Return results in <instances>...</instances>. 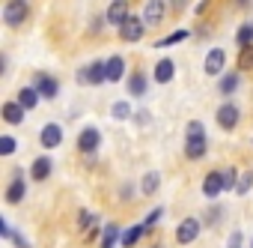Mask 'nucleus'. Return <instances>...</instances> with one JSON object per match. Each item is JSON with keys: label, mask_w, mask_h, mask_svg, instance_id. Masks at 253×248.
<instances>
[{"label": "nucleus", "mask_w": 253, "mask_h": 248, "mask_svg": "<svg viewBox=\"0 0 253 248\" xmlns=\"http://www.w3.org/2000/svg\"><path fill=\"white\" fill-rule=\"evenodd\" d=\"M209 150V141H206V126L200 120H191L188 123V138H185V156L191 162H200Z\"/></svg>", "instance_id": "f257e3e1"}, {"label": "nucleus", "mask_w": 253, "mask_h": 248, "mask_svg": "<svg viewBox=\"0 0 253 248\" xmlns=\"http://www.w3.org/2000/svg\"><path fill=\"white\" fill-rule=\"evenodd\" d=\"M30 18V3L27 0H6L3 3V24L6 27H21Z\"/></svg>", "instance_id": "f03ea898"}, {"label": "nucleus", "mask_w": 253, "mask_h": 248, "mask_svg": "<svg viewBox=\"0 0 253 248\" xmlns=\"http://www.w3.org/2000/svg\"><path fill=\"white\" fill-rule=\"evenodd\" d=\"M214 117H217V126H220L223 132H232V129L238 126V120H241V111H238V105L223 102V105L214 111Z\"/></svg>", "instance_id": "7ed1b4c3"}, {"label": "nucleus", "mask_w": 253, "mask_h": 248, "mask_svg": "<svg viewBox=\"0 0 253 248\" xmlns=\"http://www.w3.org/2000/svg\"><path fill=\"white\" fill-rule=\"evenodd\" d=\"M200 227H203V221H200V218H194V215L182 218V221H179V227H176V242H179V245L194 242V239L200 236Z\"/></svg>", "instance_id": "20e7f679"}, {"label": "nucleus", "mask_w": 253, "mask_h": 248, "mask_svg": "<svg viewBox=\"0 0 253 248\" xmlns=\"http://www.w3.org/2000/svg\"><path fill=\"white\" fill-rule=\"evenodd\" d=\"M143 33H146V21H143V15H131L128 21L119 27V36H122L125 42H140Z\"/></svg>", "instance_id": "39448f33"}, {"label": "nucleus", "mask_w": 253, "mask_h": 248, "mask_svg": "<svg viewBox=\"0 0 253 248\" xmlns=\"http://www.w3.org/2000/svg\"><path fill=\"white\" fill-rule=\"evenodd\" d=\"M104 18H107V24H113V27H122L125 21L131 18V12H128V0H110V6H107Z\"/></svg>", "instance_id": "423d86ee"}, {"label": "nucleus", "mask_w": 253, "mask_h": 248, "mask_svg": "<svg viewBox=\"0 0 253 248\" xmlns=\"http://www.w3.org/2000/svg\"><path fill=\"white\" fill-rule=\"evenodd\" d=\"M78 81H81V84H101V81H107V63L95 60V63H89V66H84V69L78 72Z\"/></svg>", "instance_id": "0eeeda50"}, {"label": "nucleus", "mask_w": 253, "mask_h": 248, "mask_svg": "<svg viewBox=\"0 0 253 248\" xmlns=\"http://www.w3.org/2000/svg\"><path fill=\"white\" fill-rule=\"evenodd\" d=\"M164 15H167V3H164V0H149V3L143 6V21H146V27H158V24L164 21Z\"/></svg>", "instance_id": "6e6552de"}, {"label": "nucleus", "mask_w": 253, "mask_h": 248, "mask_svg": "<svg viewBox=\"0 0 253 248\" xmlns=\"http://www.w3.org/2000/svg\"><path fill=\"white\" fill-rule=\"evenodd\" d=\"M33 87H36V93H39V96H45V99H57V96H60V81H57V78H51V75H45V72H39V75H36Z\"/></svg>", "instance_id": "1a4fd4ad"}, {"label": "nucleus", "mask_w": 253, "mask_h": 248, "mask_svg": "<svg viewBox=\"0 0 253 248\" xmlns=\"http://www.w3.org/2000/svg\"><path fill=\"white\" fill-rule=\"evenodd\" d=\"M98 144H101V132H98L95 126H86V129L78 135V150H81V153H95Z\"/></svg>", "instance_id": "9d476101"}, {"label": "nucleus", "mask_w": 253, "mask_h": 248, "mask_svg": "<svg viewBox=\"0 0 253 248\" xmlns=\"http://www.w3.org/2000/svg\"><path fill=\"white\" fill-rule=\"evenodd\" d=\"M39 144H42L45 150L60 147V144H63V129L57 126V123H48V126H42V132H39Z\"/></svg>", "instance_id": "9b49d317"}, {"label": "nucleus", "mask_w": 253, "mask_h": 248, "mask_svg": "<svg viewBox=\"0 0 253 248\" xmlns=\"http://www.w3.org/2000/svg\"><path fill=\"white\" fill-rule=\"evenodd\" d=\"M223 63H226V51H223V48H211V51L206 54L203 69H206V75H220V72H223Z\"/></svg>", "instance_id": "f8f14e48"}, {"label": "nucleus", "mask_w": 253, "mask_h": 248, "mask_svg": "<svg viewBox=\"0 0 253 248\" xmlns=\"http://www.w3.org/2000/svg\"><path fill=\"white\" fill-rule=\"evenodd\" d=\"M51 171H54V159H51V156H39V159H33L30 177H33L36 183H45V180L51 177Z\"/></svg>", "instance_id": "ddd939ff"}, {"label": "nucleus", "mask_w": 253, "mask_h": 248, "mask_svg": "<svg viewBox=\"0 0 253 248\" xmlns=\"http://www.w3.org/2000/svg\"><path fill=\"white\" fill-rule=\"evenodd\" d=\"M0 117H3L9 126H21L24 123V108L18 102H3V108H0Z\"/></svg>", "instance_id": "4468645a"}, {"label": "nucleus", "mask_w": 253, "mask_h": 248, "mask_svg": "<svg viewBox=\"0 0 253 248\" xmlns=\"http://www.w3.org/2000/svg\"><path fill=\"white\" fill-rule=\"evenodd\" d=\"M220 191H226V188H223V174H217V171L206 174V180H203V194H206V197H217Z\"/></svg>", "instance_id": "2eb2a0df"}, {"label": "nucleus", "mask_w": 253, "mask_h": 248, "mask_svg": "<svg viewBox=\"0 0 253 248\" xmlns=\"http://www.w3.org/2000/svg\"><path fill=\"white\" fill-rule=\"evenodd\" d=\"M24 194H27V186H24V180H21V171H15V180H12L9 188H6V203H21Z\"/></svg>", "instance_id": "dca6fc26"}, {"label": "nucleus", "mask_w": 253, "mask_h": 248, "mask_svg": "<svg viewBox=\"0 0 253 248\" xmlns=\"http://www.w3.org/2000/svg\"><path fill=\"white\" fill-rule=\"evenodd\" d=\"M173 75H176V63H173L170 57L155 63V81H158V84H170V81H173Z\"/></svg>", "instance_id": "f3484780"}, {"label": "nucleus", "mask_w": 253, "mask_h": 248, "mask_svg": "<svg viewBox=\"0 0 253 248\" xmlns=\"http://www.w3.org/2000/svg\"><path fill=\"white\" fill-rule=\"evenodd\" d=\"M24 111H33L36 105H39V93H36V87H21L18 90V99H15Z\"/></svg>", "instance_id": "a211bd4d"}, {"label": "nucleus", "mask_w": 253, "mask_h": 248, "mask_svg": "<svg viewBox=\"0 0 253 248\" xmlns=\"http://www.w3.org/2000/svg\"><path fill=\"white\" fill-rule=\"evenodd\" d=\"M122 75H125V60L116 54V57H110V60H107V81H113V84H116Z\"/></svg>", "instance_id": "6ab92c4d"}, {"label": "nucleus", "mask_w": 253, "mask_h": 248, "mask_svg": "<svg viewBox=\"0 0 253 248\" xmlns=\"http://www.w3.org/2000/svg\"><path fill=\"white\" fill-rule=\"evenodd\" d=\"M238 84H241L238 72H229V75H223V78H220V84H217V93H223V96H232V93L238 90Z\"/></svg>", "instance_id": "aec40b11"}, {"label": "nucleus", "mask_w": 253, "mask_h": 248, "mask_svg": "<svg viewBox=\"0 0 253 248\" xmlns=\"http://www.w3.org/2000/svg\"><path fill=\"white\" fill-rule=\"evenodd\" d=\"M146 87H149V81H146L143 72H134V75L128 78V93H131V96H143Z\"/></svg>", "instance_id": "412c9836"}, {"label": "nucleus", "mask_w": 253, "mask_h": 248, "mask_svg": "<svg viewBox=\"0 0 253 248\" xmlns=\"http://www.w3.org/2000/svg\"><path fill=\"white\" fill-rule=\"evenodd\" d=\"M140 236H146V227H143V224H134V227H128V230L122 233V245H125V248H131V245H137Z\"/></svg>", "instance_id": "4be33fe9"}, {"label": "nucleus", "mask_w": 253, "mask_h": 248, "mask_svg": "<svg viewBox=\"0 0 253 248\" xmlns=\"http://www.w3.org/2000/svg\"><path fill=\"white\" fill-rule=\"evenodd\" d=\"M158 186H161V174H158V171H149V174L143 177V183H140V191H143V194H155Z\"/></svg>", "instance_id": "5701e85b"}, {"label": "nucleus", "mask_w": 253, "mask_h": 248, "mask_svg": "<svg viewBox=\"0 0 253 248\" xmlns=\"http://www.w3.org/2000/svg\"><path fill=\"white\" fill-rule=\"evenodd\" d=\"M235 45H238V48L253 45V24H241V27H238V33H235Z\"/></svg>", "instance_id": "b1692460"}, {"label": "nucleus", "mask_w": 253, "mask_h": 248, "mask_svg": "<svg viewBox=\"0 0 253 248\" xmlns=\"http://www.w3.org/2000/svg\"><path fill=\"white\" fill-rule=\"evenodd\" d=\"M182 39H188V30H176V33H170V36L158 39V42H155V48H173V45H179Z\"/></svg>", "instance_id": "393cba45"}, {"label": "nucleus", "mask_w": 253, "mask_h": 248, "mask_svg": "<svg viewBox=\"0 0 253 248\" xmlns=\"http://www.w3.org/2000/svg\"><path fill=\"white\" fill-rule=\"evenodd\" d=\"M116 239H119V227H116V224H107L104 233H101V248H113ZM119 242H122V239H119Z\"/></svg>", "instance_id": "a878e982"}, {"label": "nucleus", "mask_w": 253, "mask_h": 248, "mask_svg": "<svg viewBox=\"0 0 253 248\" xmlns=\"http://www.w3.org/2000/svg\"><path fill=\"white\" fill-rule=\"evenodd\" d=\"M238 69H241V72L253 69V45H247V48H238Z\"/></svg>", "instance_id": "bb28decb"}, {"label": "nucleus", "mask_w": 253, "mask_h": 248, "mask_svg": "<svg viewBox=\"0 0 253 248\" xmlns=\"http://www.w3.org/2000/svg\"><path fill=\"white\" fill-rule=\"evenodd\" d=\"M110 114H113L116 120H128V117H131V105H128V102H113Z\"/></svg>", "instance_id": "cd10ccee"}, {"label": "nucleus", "mask_w": 253, "mask_h": 248, "mask_svg": "<svg viewBox=\"0 0 253 248\" xmlns=\"http://www.w3.org/2000/svg\"><path fill=\"white\" fill-rule=\"evenodd\" d=\"M250 188H253V171H244L241 180H238V188H235V191H238V194H247Z\"/></svg>", "instance_id": "c85d7f7f"}, {"label": "nucleus", "mask_w": 253, "mask_h": 248, "mask_svg": "<svg viewBox=\"0 0 253 248\" xmlns=\"http://www.w3.org/2000/svg\"><path fill=\"white\" fill-rule=\"evenodd\" d=\"M0 153H3V156L15 153V138L12 135H0Z\"/></svg>", "instance_id": "c756f323"}, {"label": "nucleus", "mask_w": 253, "mask_h": 248, "mask_svg": "<svg viewBox=\"0 0 253 248\" xmlns=\"http://www.w3.org/2000/svg\"><path fill=\"white\" fill-rule=\"evenodd\" d=\"M223 188H238V174L235 171H226L223 174Z\"/></svg>", "instance_id": "7c9ffc66"}, {"label": "nucleus", "mask_w": 253, "mask_h": 248, "mask_svg": "<svg viewBox=\"0 0 253 248\" xmlns=\"http://www.w3.org/2000/svg\"><path fill=\"white\" fill-rule=\"evenodd\" d=\"M161 215H164V209H161V206H158V209H152V212H149V218H146V221H143V227H146V230H149V227H152V224H155V221H158V218H161Z\"/></svg>", "instance_id": "2f4dec72"}, {"label": "nucleus", "mask_w": 253, "mask_h": 248, "mask_svg": "<svg viewBox=\"0 0 253 248\" xmlns=\"http://www.w3.org/2000/svg\"><path fill=\"white\" fill-rule=\"evenodd\" d=\"M104 24H107V18H104V15H95V18H92V24H89V30H92V33H101V27H104Z\"/></svg>", "instance_id": "473e14b6"}, {"label": "nucleus", "mask_w": 253, "mask_h": 248, "mask_svg": "<svg viewBox=\"0 0 253 248\" xmlns=\"http://www.w3.org/2000/svg\"><path fill=\"white\" fill-rule=\"evenodd\" d=\"M12 242H15V248H30V242H27L18 230H15V236H12Z\"/></svg>", "instance_id": "72a5a7b5"}, {"label": "nucleus", "mask_w": 253, "mask_h": 248, "mask_svg": "<svg viewBox=\"0 0 253 248\" xmlns=\"http://www.w3.org/2000/svg\"><path fill=\"white\" fill-rule=\"evenodd\" d=\"M214 221H220V206H211L209 209V224H214Z\"/></svg>", "instance_id": "f704fd0d"}, {"label": "nucleus", "mask_w": 253, "mask_h": 248, "mask_svg": "<svg viewBox=\"0 0 253 248\" xmlns=\"http://www.w3.org/2000/svg\"><path fill=\"white\" fill-rule=\"evenodd\" d=\"M241 245H244L241 233H232V236H229V248H241Z\"/></svg>", "instance_id": "c9c22d12"}, {"label": "nucleus", "mask_w": 253, "mask_h": 248, "mask_svg": "<svg viewBox=\"0 0 253 248\" xmlns=\"http://www.w3.org/2000/svg\"><path fill=\"white\" fill-rule=\"evenodd\" d=\"M92 224V215L89 212H81V227H89Z\"/></svg>", "instance_id": "e433bc0d"}, {"label": "nucleus", "mask_w": 253, "mask_h": 248, "mask_svg": "<svg viewBox=\"0 0 253 248\" xmlns=\"http://www.w3.org/2000/svg\"><path fill=\"white\" fill-rule=\"evenodd\" d=\"M206 6H209V0H200V6H197V15H203V12H206Z\"/></svg>", "instance_id": "4c0bfd02"}, {"label": "nucleus", "mask_w": 253, "mask_h": 248, "mask_svg": "<svg viewBox=\"0 0 253 248\" xmlns=\"http://www.w3.org/2000/svg\"><path fill=\"white\" fill-rule=\"evenodd\" d=\"M235 3H238V9H247V6L253 3V0H235Z\"/></svg>", "instance_id": "58836bf2"}, {"label": "nucleus", "mask_w": 253, "mask_h": 248, "mask_svg": "<svg viewBox=\"0 0 253 248\" xmlns=\"http://www.w3.org/2000/svg\"><path fill=\"white\" fill-rule=\"evenodd\" d=\"M152 248H161V245H152Z\"/></svg>", "instance_id": "ea45409f"}, {"label": "nucleus", "mask_w": 253, "mask_h": 248, "mask_svg": "<svg viewBox=\"0 0 253 248\" xmlns=\"http://www.w3.org/2000/svg\"><path fill=\"white\" fill-rule=\"evenodd\" d=\"M250 248H253V245H250Z\"/></svg>", "instance_id": "a19ab883"}]
</instances>
